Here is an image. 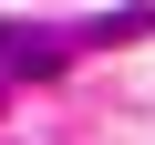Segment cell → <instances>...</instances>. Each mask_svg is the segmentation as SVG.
<instances>
[{
    "label": "cell",
    "mask_w": 155,
    "mask_h": 145,
    "mask_svg": "<svg viewBox=\"0 0 155 145\" xmlns=\"http://www.w3.org/2000/svg\"><path fill=\"white\" fill-rule=\"evenodd\" d=\"M72 52H83V31H52V21H0V72H11V83H52Z\"/></svg>",
    "instance_id": "obj_1"
}]
</instances>
